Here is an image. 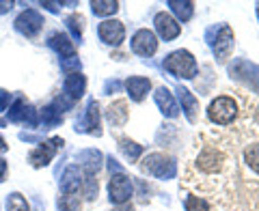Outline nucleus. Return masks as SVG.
Here are the masks:
<instances>
[{"label":"nucleus","instance_id":"nucleus-11","mask_svg":"<svg viewBox=\"0 0 259 211\" xmlns=\"http://www.w3.org/2000/svg\"><path fill=\"white\" fill-rule=\"evenodd\" d=\"M231 50H233V32L229 26H223L221 32H218V37H216V41H214V54L221 61H225L227 56L231 54Z\"/></svg>","mask_w":259,"mask_h":211},{"label":"nucleus","instance_id":"nucleus-16","mask_svg":"<svg viewBox=\"0 0 259 211\" xmlns=\"http://www.w3.org/2000/svg\"><path fill=\"white\" fill-rule=\"evenodd\" d=\"M50 45H52L61 56H67V59H76L74 43H71L65 35H59V32H56V35H52V37H50Z\"/></svg>","mask_w":259,"mask_h":211},{"label":"nucleus","instance_id":"nucleus-27","mask_svg":"<svg viewBox=\"0 0 259 211\" xmlns=\"http://www.w3.org/2000/svg\"><path fill=\"white\" fill-rule=\"evenodd\" d=\"M7 97H9V93H5V91H0V110L7 106Z\"/></svg>","mask_w":259,"mask_h":211},{"label":"nucleus","instance_id":"nucleus-28","mask_svg":"<svg viewBox=\"0 0 259 211\" xmlns=\"http://www.w3.org/2000/svg\"><path fill=\"white\" fill-rule=\"evenodd\" d=\"M7 149H9V144H7V142H5V138L0 136V153H5Z\"/></svg>","mask_w":259,"mask_h":211},{"label":"nucleus","instance_id":"nucleus-25","mask_svg":"<svg viewBox=\"0 0 259 211\" xmlns=\"http://www.w3.org/2000/svg\"><path fill=\"white\" fill-rule=\"evenodd\" d=\"M69 26L74 28L76 35H80V30H82V18H80V15H78V18H76V15H74V18H69Z\"/></svg>","mask_w":259,"mask_h":211},{"label":"nucleus","instance_id":"nucleus-5","mask_svg":"<svg viewBox=\"0 0 259 211\" xmlns=\"http://www.w3.org/2000/svg\"><path fill=\"white\" fill-rule=\"evenodd\" d=\"M97 32H100L102 41L108 43V45H121V41L125 39V28H123V24H121L119 20L102 22L100 28H97Z\"/></svg>","mask_w":259,"mask_h":211},{"label":"nucleus","instance_id":"nucleus-19","mask_svg":"<svg viewBox=\"0 0 259 211\" xmlns=\"http://www.w3.org/2000/svg\"><path fill=\"white\" fill-rule=\"evenodd\" d=\"M7 211H30V205L22 194L13 192L11 196H7Z\"/></svg>","mask_w":259,"mask_h":211},{"label":"nucleus","instance_id":"nucleus-15","mask_svg":"<svg viewBox=\"0 0 259 211\" xmlns=\"http://www.w3.org/2000/svg\"><path fill=\"white\" fill-rule=\"evenodd\" d=\"M156 101L160 106V110L164 112L166 117H177V106H175V99H173V95L168 93V88H158V93H156Z\"/></svg>","mask_w":259,"mask_h":211},{"label":"nucleus","instance_id":"nucleus-2","mask_svg":"<svg viewBox=\"0 0 259 211\" xmlns=\"http://www.w3.org/2000/svg\"><path fill=\"white\" fill-rule=\"evenodd\" d=\"M207 117L212 123L216 125H229L233 119L238 117V103L233 97H227V95H221L209 103L207 108Z\"/></svg>","mask_w":259,"mask_h":211},{"label":"nucleus","instance_id":"nucleus-9","mask_svg":"<svg viewBox=\"0 0 259 211\" xmlns=\"http://www.w3.org/2000/svg\"><path fill=\"white\" fill-rule=\"evenodd\" d=\"M156 32L164 39V41H173V39L180 37L182 26L168 13H158L156 15Z\"/></svg>","mask_w":259,"mask_h":211},{"label":"nucleus","instance_id":"nucleus-24","mask_svg":"<svg viewBox=\"0 0 259 211\" xmlns=\"http://www.w3.org/2000/svg\"><path fill=\"white\" fill-rule=\"evenodd\" d=\"M121 149H123V153H125L127 157H136L141 153V147H127V140L121 142Z\"/></svg>","mask_w":259,"mask_h":211},{"label":"nucleus","instance_id":"nucleus-30","mask_svg":"<svg viewBox=\"0 0 259 211\" xmlns=\"http://www.w3.org/2000/svg\"><path fill=\"white\" fill-rule=\"evenodd\" d=\"M257 15H259V5H257Z\"/></svg>","mask_w":259,"mask_h":211},{"label":"nucleus","instance_id":"nucleus-6","mask_svg":"<svg viewBox=\"0 0 259 211\" xmlns=\"http://www.w3.org/2000/svg\"><path fill=\"white\" fill-rule=\"evenodd\" d=\"M197 168L201 173H207V175L218 173V170L223 168V153L214 147H205L197 157Z\"/></svg>","mask_w":259,"mask_h":211},{"label":"nucleus","instance_id":"nucleus-12","mask_svg":"<svg viewBox=\"0 0 259 211\" xmlns=\"http://www.w3.org/2000/svg\"><path fill=\"white\" fill-rule=\"evenodd\" d=\"M125 88H127L130 97H132L134 101H141L143 97L147 95L149 88H151V82H149V78H139V76H134V78H127V80H125Z\"/></svg>","mask_w":259,"mask_h":211},{"label":"nucleus","instance_id":"nucleus-26","mask_svg":"<svg viewBox=\"0 0 259 211\" xmlns=\"http://www.w3.org/2000/svg\"><path fill=\"white\" fill-rule=\"evenodd\" d=\"M5 175H7V162L0 157V181H5Z\"/></svg>","mask_w":259,"mask_h":211},{"label":"nucleus","instance_id":"nucleus-22","mask_svg":"<svg viewBox=\"0 0 259 211\" xmlns=\"http://www.w3.org/2000/svg\"><path fill=\"white\" fill-rule=\"evenodd\" d=\"M186 211H209V205L207 200L199 196H188L186 198Z\"/></svg>","mask_w":259,"mask_h":211},{"label":"nucleus","instance_id":"nucleus-1","mask_svg":"<svg viewBox=\"0 0 259 211\" xmlns=\"http://www.w3.org/2000/svg\"><path fill=\"white\" fill-rule=\"evenodd\" d=\"M164 69L177 78H194L197 76V61L188 50H177L164 59Z\"/></svg>","mask_w":259,"mask_h":211},{"label":"nucleus","instance_id":"nucleus-10","mask_svg":"<svg viewBox=\"0 0 259 211\" xmlns=\"http://www.w3.org/2000/svg\"><path fill=\"white\" fill-rule=\"evenodd\" d=\"M59 144H63V140H59V138H54L52 142L44 144V147H37L35 151L30 153V162H32V166H46V164H50V160L54 157L56 147H59Z\"/></svg>","mask_w":259,"mask_h":211},{"label":"nucleus","instance_id":"nucleus-21","mask_svg":"<svg viewBox=\"0 0 259 211\" xmlns=\"http://www.w3.org/2000/svg\"><path fill=\"white\" fill-rule=\"evenodd\" d=\"M168 5H171V9H173L177 15H180V20L186 22V20L192 18V11H194V5H192V3H177V0H171Z\"/></svg>","mask_w":259,"mask_h":211},{"label":"nucleus","instance_id":"nucleus-7","mask_svg":"<svg viewBox=\"0 0 259 211\" xmlns=\"http://www.w3.org/2000/svg\"><path fill=\"white\" fill-rule=\"evenodd\" d=\"M143 168L147 170V173L156 175V177H164V175L168 177V175H173V173H175L173 160H171V157H166V155H162V153H153V155H149L147 160H145Z\"/></svg>","mask_w":259,"mask_h":211},{"label":"nucleus","instance_id":"nucleus-4","mask_svg":"<svg viewBox=\"0 0 259 211\" xmlns=\"http://www.w3.org/2000/svg\"><path fill=\"white\" fill-rule=\"evenodd\" d=\"M132 50L139 56H153L158 50V37L151 30L143 28L132 37Z\"/></svg>","mask_w":259,"mask_h":211},{"label":"nucleus","instance_id":"nucleus-17","mask_svg":"<svg viewBox=\"0 0 259 211\" xmlns=\"http://www.w3.org/2000/svg\"><path fill=\"white\" fill-rule=\"evenodd\" d=\"M91 9L95 15H112V13H117L119 3L117 0H93Z\"/></svg>","mask_w":259,"mask_h":211},{"label":"nucleus","instance_id":"nucleus-23","mask_svg":"<svg viewBox=\"0 0 259 211\" xmlns=\"http://www.w3.org/2000/svg\"><path fill=\"white\" fill-rule=\"evenodd\" d=\"M100 108H97V103L91 101L89 103V110H87V117H89V127H97L100 125V112H97Z\"/></svg>","mask_w":259,"mask_h":211},{"label":"nucleus","instance_id":"nucleus-13","mask_svg":"<svg viewBox=\"0 0 259 211\" xmlns=\"http://www.w3.org/2000/svg\"><path fill=\"white\" fill-rule=\"evenodd\" d=\"M84 86H87V80L82 74H69L67 80H65V93H69L71 99H80L84 93Z\"/></svg>","mask_w":259,"mask_h":211},{"label":"nucleus","instance_id":"nucleus-20","mask_svg":"<svg viewBox=\"0 0 259 211\" xmlns=\"http://www.w3.org/2000/svg\"><path fill=\"white\" fill-rule=\"evenodd\" d=\"M244 162H246V166H248L250 170H255V173L259 175V142L246 147V151H244Z\"/></svg>","mask_w":259,"mask_h":211},{"label":"nucleus","instance_id":"nucleus-29","mask_svg":"<svg viewBox=\"0 0 259 211\" xmlns=\"http://www.w3.org/2000/svg\"><path fill=\"white\" fill-rule=\"evenodd\" d=\"M115 211H134V207H130V205H119V209Z\"/></svg>","mask_w":259,"mask_h":211},{"label":"nucleus","instance_id":"nucleus-8","mask_svg":"<svg viewBox=\"0 0 259 211\" xmlns=\"http://www.w3.org/2000/svg\"><path fill=\"white\" fill-rule=\"evenodd\" d=\"M41 24H44L41 15H39L37 11L28 9V11H24L18 20H15V28H18L22 35H26V37H35L37 32L41 30Z\"/></svg>","mask_w":259,"mask_h":211},{"label":"nucleus","instance_id":"nucleus-18","mask_svg":"<svg viewBox=\"0 0 259 211\" xmlns=\"http://www.w3.org/2000/svg\"><path fill=\"white\" fill-rule=\"evenodd\" d=\"M177 93H180V99H182V103H184V110H186V115H188V119H194V110H197L199 101L190 95L188 88H180Z\"/></svg>","mask_w":259,"mask_h":211},{"label":"nucleus","instance_id":"nucleus-14","mask_svg":"<svg viewBox=\"0 0 259 211\" xmlns=\"http://www.w3.org/2000/svg\"><path fill=\"white\" fill-rule=\"evenodd\" d=\"M63 194H71V196H76L78 194V188H80V173L76 166H69L65 170V177H63Z\"/></svg>","mask_w":259,"mask_h":211},{"label":"nucleus","instance_id":"nucleus-3","mask_svg":"<svg viewBox=\"0 0 259 211\" xmlns=\"http://www.w3.org/2000/svg\"><path fill=\"white\" fill-rule=\"evenodd\" d=\"M132 194H134V185L130 181V177L119 173L108 181V196L110 202H115V205H125L132 198Z\"/></svg>","mask_w":259,"mask_h":211}]
</instances>
